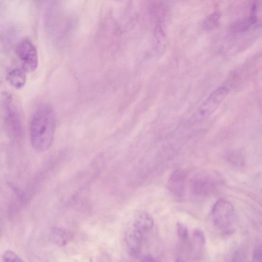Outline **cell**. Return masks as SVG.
Returning a JSON list of instances; mask_svg holds the SVG:
<instances>
[{"instance_id": "9", "label": "cell", "mask_w": 262, "mask_h": 262, "mask_svg": "<svg viewBox=\"0 0 262 262\" xmlns=\"http://www.w3.org/2000/svg\"><path fill=\"white\" fill-rule=\"evenodd\" d=\"M205 244V239L203 233L198 229L192 232V242L188 245V251L193 258H199L202 255Z\"/></svg>"}, {"instance_id": "7", "label": "cell", "mask_w": 262, "mask_h": 262, "mask_svg": "<svg viewBox=\"0 0 262 262\" xmlns=\"http://www.w3.org/2000/svg\"><path fill=\"white\" fill-rule=\"evenodd\" d=\"M6 101V120L10 129L16 135H21L23 134V128L20 116L15 108L11 103L9 98Z\"/></svg>"}, {"instance_id": "3", "label": "cell", "mask_w": 262, "mask_h": 262, "mask_svg": "<svg viewBox=\"0 0 262 262\" xmlns=\"http://www.w3.org/2000/svg\"><path fill=\"white\" fill-rule=\"evenodd\" d=\"M211 215L215 226L224 232L232 229L235 221V212L232 204L227 200L221 199L213 205Z\"/></svg>"}, {"instance_id": "14", "label": "cell", "mask_w": 262, "mask_h": 262, "mask_svg": "<svg viewBox=\"0 0 262 262\" xmlns=\"http://www.w3.org/2000/svg\"><path fill=\"white\" fill-rule=\"evenodd\" d=\"M177 231L179 238L184 242L186 243L189 240V233L186 227L181 223L177 224Z\"/></svg>"}, {"instance_id": "10", "label": "cell", "mask_w": 262, "mask_h": 262, "mask_svg": "<svg viewBox=\"0 0 262 262\" xmlns=\"http://www.w3.org/2000/svg\"><path fill=\"white\" fill-rule=\"evenodd\" d=\"M6 78L9 84L16 89L23 88L26 82L25 71L23 69H14L10 71Z\"/></svg>"}, {"instance_id": "11", "label": "cell", "mask_w": 262, "mask_h": 262, "mask_svg": "<svg viewBox=\"0 0 262 262\" xmlns=\"http://www.w3.org/2000/svg\"><path fill=\"white\" fill-rule=\"evenodd\" d=\"M132 223L146 232L150 230L154 225L152 217L148 213L142 211L136 214Z\"/></svg>"}, {"instance_id": "5", "label": "cell", "mask_w": 262, "mask_h": 262, "mask_svg": "<svg viewBox=\"0 0 262 262\" xmlns=\"http://www.w3.org/2000/svg\"><path fill=\"white\" fill-rule=\"evenodd\" d=\"M143 230L133 223L126 229L125 233V241L130 253L134 256H138L141 252L145 233Z\"/></svg>"}, {"instance_id": "15", "label": "cell", "mask_w": 262, "mask_h": 262, "mask_svg": "<svg viewBox=\"0 0 262 262\" xmlns=\"http://www.w3.org/2000/svg\"><path fill=\"white\" fill-rule=\"evenodd\" d=\"M3 261L5 262H22L23 260L13 251L8 250L3 256Z\"/></svg>"}, {"instance_id": "13", "label": "cell", "mask_w": 262, "mask_h": 262, "mask_svg": "<svg viewBox=\"0 0 262 262\" xmlns=\"http://www.w3.org/2000/svg\"><path fill=\"white\" fill-rule=\"evenodd\" d=\"M220 13L216 11L213 12L206 18L204 22V27L207 30H211L214 28L219 24Z\"/></svg>"}, {"instance_id": "6", "label": "cell", "mask_w": 262, "mask_h": 262, "mask_svg": "<svg viewBox=\"0 0 262 262\" xmlns=\"http://www.w3.org/2000/svg\"><path fill=\"white\" fill-rule=\"evenodd\" d=\"M186 173L181 169H178L172 172L167 183L169 191L174 195L181 197L184 193Z\"/></svg>"}, {"instance_id": "12", "label": "cell", "mask_w": 262, "mask_h": 262, "mask_svg": "<svg viewBox=\"0 0 262 262\" xmlns=\"http://www.w3.org/2000/svg\"><path fill=\"white\" fill-rule=\"evenodd\" d=\"M256 17L255 14H252L250 17L242 20L237 21L232 26L231 29L235 32H242L248 29L251 25H254L256 21Z\"/></svg>"}, {"instance_id": "4", "label": "cell", "mask_w": 262, "mask_h": 262, "mask_svg": "<svg viewBox=\"0 0 262 262\" xmlns=\"http://www.w3.org/2000/svg\"><path fill=\"white\" fill-rule=\"evenodd\" d=\"M15 53L21 63L22 69L25 72H32L37 68V50L30 40L27 39L21 40L16 47Z\"/></svg>"}, {"instance_id": "8", "label": "cell", "mask_w": 262, "mask_h": 262, "mask_svg": "<svg viewBox=\"0 0 262 262\" xmlns=\"http://www.w3.org/2000/svg\"><path fill=\"white\" fill-rule=\"evenodd\" d=\"M49 238L53 244L63 247L67 245L72 238V234L66 228L61 226L53 227L49 232Z\"/></svg>"}, {"instance_id": "1", "label": "cell", "mask_w": 262, "mask_h": 262, "mask_svg": "<svg viewBox=\"0 0 262 262\" xmlns=\"http://www.w3.org/2000/svg\"><path fill=\"white\" fill-rule=\"evenodd\" d=\"M56 126V117L52 107L43 104L36 108L30 123V137L33 148L44 151L51 146Z\"/></svg>"}, {"instance_id": "16", "label": "cell", "mask_w": 262, "mask_h": 262, "mask_svg": "<svg viewBox=\"0 0 262 262\" xmlns=\"http://www.w3.org/2000/svg\"><path fill=\"white\" fill-rule=\"evenodd\" d=\"M253 259L255 261H262V243L255 248L253 252Z\"/></svg>"}, {"instance_id": "2", "label": "cell", "mask_w": 262, "mask_h": 262, "mask_svg": "<svg viewBox=\"0 0 262 262\" xmlns=\"http://www.w3.org/2000/svg\"><path fill=\"white\" fill-rule=\"evenodd\" d=\"M228 93L229 90L225 86H221L214 91L191 116L190 123L193 125L198 124L209 117L217 108Z\"/></svg>"}]
</instances>
